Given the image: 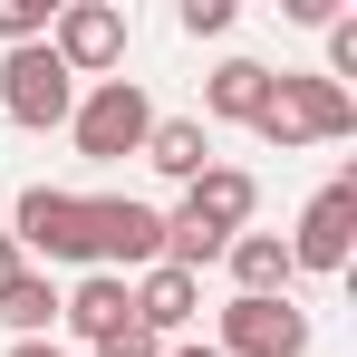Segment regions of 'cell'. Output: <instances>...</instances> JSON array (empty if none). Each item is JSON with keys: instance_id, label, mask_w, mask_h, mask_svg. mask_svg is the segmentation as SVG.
<instances>
[{"instance_id": "8", "label": "cell", "mask_w": 357, "mask_h": 357, "mask_svg": "<svg viewBox=\"0 0 357 357\" xmlns=\"http://www.w3.org/2000/svg\"><path fill=\"white\" fill-rule=\"evenodd\" d=\"M251 213H261V183L241 174V165H203V174L183 183V203L165 213V222H183V232H213V241H232V232H251Z\"/></svg>"}, {"instance_id": "14", "label": "cell", "mask_w": 357, "mask_h": 357, "mask_svg": "<svg viewBox=\"0 0 357 357\" xmlns=\"http://www.w3.org/2000/svg\"><path fill=\"white\" fill-rule=\"evenodd\" d=\"M145 165H155V174H174V183H193L203 165H213V126H203V116H155Z\"/></svg>"}, {"instance_id": "11", "label": "cell", "mask_w": 357, "mask_h": 357, "mask_svg": "<svg viewBox=\"0 0 357 357\" xmlns=\"http://www.w3.org/2000/svg\"><path fill=\"white\" fill-rule=\"evenodd\" d=\"M222 261H232V280H241L232 299H290V280H299L280 232H232V241H222Z\"/></svg>"}, {"instance_id": "20", "label": "cell", "mask_w": 357, "mask_h": 357, "mask_svg": "<svg viewBox=\"0 0 357 357\" xmlns=\"http://www.w3.org/2000/svg\"><path fill=\"white\" fill-rule=\"evenodd\" d=\"M10 357H59V348H49V338H10Z\"/></svg>"}, {"instance_id": "19", "label": "cell", "mask_w": 357, "mask_h": 357, "mask_svg": "<svg viewBox=\"0 0 357 357\" xmlns=\"http://www.w3.org/2000/svg\"><path fill=\"white\" fill-rule=\"evenodd\" d=\"M20 271H29V261H20V241L0 232V290H10V280H20Z\"/></svg>"}, {"instance_id": "21", "label": "cell", "mask_w": 357, "mask_h": 357, "mask_svg": "<svg viewBox=\"0 0 357 357\" xmlns=\"http://www.w3.org/2000/svg\"><path fill=\"white\" fill-rule=\"evenodd\" d=\"M165 357H222V348H213V338H203V348H193V338H174V348H165Z\"/></svg>"}, {"instance_id": "7", "label": "cell", "mask_w": 357, "mask_h": 357, "mask_svg": "<svg viewBox=\"0 0 357 357\" xmlns=\"http://www.w3.org/2000/svg\"><path fill=\"white\" fill-rule=\"evenodd\" d=\"M280 241H290V271H348V251H357V174L309 193L299 232H280Z\"/></svg>"}, {"instance_id": "16", "label": "cell", "mask_w": 357, "mask_h": 357, "mask_svg": "<svg viewBox=\"0 0 357 357\" xmlns=\"http://www.w3.org/2000/svg\"><path fill=\"white\" fill-rule=\"evenodd\" d=\"M49 20H59L49 0H0V39H10V49H39V39H49Z\"/></svg>"}, {"instance_id": "6", "label": "cell", "mask_w": 357, "mask_h": 357, "mask_svg": "<svg viewBox=\"0 0 357 357\" xmlns=\"http://www.w3.org/2000/svg\"><path fill=\"white\" fill-rule=\"evenodd\" d=\"M49 59L68 77H116L126 68V10L116 0H68L59 20H49Z\"/></svg>"}, {"instance_id": "2", "label": "cell", "mask_w": 357, "mask_h": 357, "mask_svg": "<svg viewBox=\"0 0 357 357\" xmlns=\"http://www.w3.org/2000/svg\"><path fill=\"white\" fill-rule=\"evenodd\" d=\"M68 135H77V155H87V165H116V155H145V135H155V97H145L135 77H97V87L77 97V116H68Z\"/></svg>"}, {"instance_id": "15", "label": "cell", "mask_w": 357, "mask_h": 357, "mask_svg": "<svg viewBox=\"0 0 357 357\" xmlns=\"http://www.w3.org/2000/svg\"><path fill=\"white\" fill-rule=\"evenodd\" d=\"M49 319H59V280H39V271H20V280L0 290V328H10V338H39Z\"/></svg>"}, {"instance_id": "5", "label": "cell", "mask_w": 357, "mask_h": 357, "mask_svg": "<svg viewBox=\"0 0 357 357\" xmlns=\"http://www.w3.org/2000/svg\"><path fill=\"white\" fill-rule=\"evenodd\" d=\"M0 116H10V126H68V116H77V77L49 59V39L0 59Z\"/></svg>"}, {"instance_id": "3", "label": "cell", "mask_w": 357, "mask_h": 357, "mask_svg": "<svg viewBox=\"0 0 357 357\" xmlns=\"http://www.w3.org/2000/svg\"><path fill=\"white\" fill-rule=\"evenodd\" d=\"M10 241H20V261H87V271H97V241H87V193H59V183H29V193H20Z\"/></svg>"}, {"instance_id": "1", "label": "cell", "mask_w": 357, "mask_h": 357, "mask_svg": "<svg viewBox=\"0 0 357 357\" xmlns=\"http://www.w3.org/2000/svg\"><path fill=\"white\" fill-rule=\"evenodd\" d=\"M251 135L280 145V155H299V145H338V135H357V97L328 87L319 68H280V77H271V107L251 116Z\"/></svg>"}, {"instance_id": "17", "label": "cell", "mask_w": 357, "mask_h": 357, "mask_svg": "<svg viewBox=\"0 0 357 357\" xmlns=\"http://www.w3.org/2000/svg\"><path fill=\"white\" fill-rule=\"evenodd\" d=\"M174 20H183V39H222L232 29V0H183Z\"/></svg>"}, {"instance_id": "10", "label": "cell", "mask_w": 357, "mask_h": 357, "mask_svg": "<svg viewBox=\"0 0 357 357\" xmlns=\"http://www.w3.org/2000/svg\"><path fill=\"white\" fill-rule=\"evenodd\" d=\"M126 299H135V328H155V338L174 348L183 328H193V309H203V280L174 271V261H155V271H135V280H126Z\"/></svg>"}, {"instance_id": "18", "label": "cell", "mask_w": 357, "mask_h": 357, "mask_svg": "<svg viewBox=\"0 0 357 357\" xmlns=\"http://www.w3.org/2000/svg\"><path fill=\"white\" fill-rule=\"evenodd\" d=\"M97 357H165V338H155V328H135V319H126V328H116V338H107V348H97Z\"/></svg>"}, {"instance_id": "12", "label": "cell", "mask_w": 357, "mask_h": 357, "mask_svg": "<svg viewBox=\"0 0 357 357\" xmlns=\"http://www.w3.org/2000/svg\"><path fill=\"white\" fill-rule=\"evenodd\" d=\"M59 319L77 328V338H87V348H107L126 319H135V299H126V280H116V271H87V280L59 299Z\"/></svg>"}, {"instance_id": "9", "label": "cell", "mask_w": 357, "mask_h": 357, "mask_svg": "<svg viewBox=\"0 0 357 357\" xmlns=\"http://www.w3.org/2000/svg\"><path fill=\"white\" fill-rule=\"evenodd\" d=\"M222 357H309V309L290 299H222Z\"/></svg>"}, {"instance_id": "4", "label": "cell", "mask_w": 357, "mask_h": 357, "mask_svg": "<svg viewBox=\"0 0 357 357\" xmlns=\"http://www.w3.org/2000/svg\"><path fill=\"white\" fill-rule=\"evenodd\" d=\"M87 241H97V271H155L165 261V213L135 203V193H87Z\"/></svg>"}, {"instance_id": "13", "label": "cell", "mask_w": 357, "mask_h": 357, "mask_svg": "<svg viewBox=\"0 0 357 357\" xmlns=\"http://www.w3.org/2000/svg\"><path fill=\"white\" fill-rule=\"evenodd\" d=\"M271 77H280V68H261V59H222L213 77H203V116H222V126H251L261 107H271Z\"/></svg>"}]
</instances>
